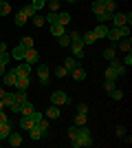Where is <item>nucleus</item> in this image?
<instances>
[{
    "label": "nucleus",
    "mask_w": 132,
    "mask_h": 148,
    "mask_svg": "<svg viewBox=\"0 0 132 148\" xmlns=\"http://www.w3.org/2000/svg\"><path fill=\"white\" fill-rule=\"evenodd\" d=\"M70 146L73 148H84V146H93V135H90V130H88V126H79V130H77V137L75 139H70Z\"/></svg>",
    "instance_id": "nucleus-1"
},
{
    "label": "nucleus",
    "mask_w": 132,
    "mask_h": 148,
    "mask_svg": "<svg viewBox=\"0 0 132 148\" xmlns=\"http://www.w3.org/2000/svg\"><path fill=\"white\" fill-rule=\"evenodd\" d=\"M68 38H70V51H73V58H84V42H82V33L79 31H70L68 33Z\"/></svg>",
    "instance_id": "nucleus-2"
},
{
    "label": "nucleus",
    "mask_w": 132,
    "mask_h": 148,
    "mask_svg": "<svg viewBox=\"0 0 132 148\" xmlns=\"http://www.w3.org/2000/svg\"><path fill=\"white\" fill-rule=\"evenodd\" d=\"M126 69L128 66H123L121 62L112 60V62H110V66L106 69V80H117V77H121V75L126 73Z\"/></svg>",
    "instance_id": "nucleus-3"
},
{
    "label": "nucleus",
    "mask_w": 132,
    "mask_h": 148,
    "mask_svg": "<svg viewBox=\"0 0 132 148\" xmlns=\"http://www.w3.org/2000/svg\"><path fill=\"white\" fill-rule=\"evenodd\" d=\"M126 36H130V27H110L108 29V36L106 38H110L112 42H117V40H121V38H126Z\"/></svg>",
    "instance_id": "nucleus-4"
},
{
    "label": "nucleus",
    "mask_w": 132,
    "mask_h": 148,
    "mask_svg": "<svg viewBox=\"0 0 132 148\" xmlns=\"http://www.w3.org/2000/svg\"><path fill=\"white\" fill-rule=\"evenodd\" d=\"M110 20H112V27H130L132 22V13H119V11H114L112 16H110Z\"/></svg>",
    "instance_id": "nucleus-5"
},
{
    "label": "nucleus",
    "mask_w": 132,
    "mask_h": 148,
    "mask_svg": "<svg viewBox=\"0 0 132 148\" xmlns=\"http://www.w3.org/2000/svg\"><path fill=\"white\" fill-rule=\"evenodd\" d=\"M70 97L66 95L64 91H55V93H51V104H55V106H62V104H68Z\"/></svg>",
    "instance_id": "nucleus-6"
},
{
    "label": "nucleus",
    "mask_w": 132,
    "mask_h": 148,
    "mask_svg": "<svg viewBox=\"0 0 132 148\" xmlns=\"http://www.w3.org/2000/svg\"><path fill=\"white\" fill-rule=\"evenodd\" d=\"M38 77H40V84H49L51 80V69L46 64H40L38 66Z\"/></svg>",
    "instance_id": "nucleus-7"
},
{
    "label": "nucleus",
    "mask_w": 132,
    "mask_h": 148,
    "mask_svg": "<svg viewBox=\"0 0 132 148\" xmlns=\"http://www.w3.org/2000/svg\"><path fill=\"white\" fill-rule=\"evenodd\" d=\"M24 62H29L31 66L40 62V53L35 51V47H33V49H26V53H24Z\"/></svg>",
    "instance_id": "nucleus-8"
},
{
    "label": "nucleus",
    "mask_w": 132,
    "mask_h": 148,
    "mask_svg": "<svg viewBox=\"0 0 132 148\" xmlns=\"http://www.w3.org/2000/svg\"><path fill=\"white\" fill-rule=\"evenodd\" d=\"M68 73H70V77H73L75 82H84L86 80V69L84 66H75L73 71H68Z\"/></svg>",
    "instance_id": "nucleus-9"
},
{
    "label": "nucleus",
    "mask_w": 132,
    "mask_h": 148,
    "mask_svg": "<svg viewBox=\"0 0 132 148\" xmlns=\"http://www.w3.org/2000/svg\"><path fill=\"white\" fill-rule=\"evenodd\" d=\"M117 49L123 51V53H130V49H132V40H130V36H126V38H121V40H117Z\"/></svg>",
    "instance_id": "nucleus-10"
},
{
    "label": "nucleus",
    "mask_w": 132,
    "mask_h": 148,
    "mask_svg": "<svg viewBox=\"0 0 132 148\" xmlns=\"http://www.w3.org/2000/svg\"><path fill=\"white\" fill-rule=\"evenodd\" d=\"M29 86H31V75H18V80H16V88L26 91Z\"/></svg>",
    "instance_id": "nucleus-11"
},
{
    "label": "nucleus",
    "mask_w": 132,
    "mask_h": 148,
    "mask_svg": "<svg viewBox=\"0 0 132 148\" xmlns=\"http://www.w3.org/2000/svg\"><path fill=\"white\" fill-rule=\"evenodd\" d=\"M13 71H16V75H31V73H33V71H31V64H29V62H24V60L20 62Z\"/></svg>",
    "instance_id": "nucleus-12"
},
{
    "label": "nucleus",
    "mask_w": 132,
    "mask_h": 148,
    "mask_svg": "<svg viewBox=\"0 0 132 148\" xmlns=\"http://www.w3.org/2000/svg\"><path fill=\"white\" fill-rule=\"evenodd\" d=\"M18 126L22 130H26V133H29V130L33 128V126H35V122H33L31 117H29V115H22V117H20V122H18Z\"/></svg>",
    "instance_id": "nucleus-13"
},
{
    "label": "nucleus",
    "mask_w": 132,
    "mask_h": 148,
    "mask_svg": "<svg viewBox=\"0 0 132 148\" xmlns=\"http://www.w3.org/2000/svg\"><path fill=\"white\" fill-rule=\"evenodd\" d=\"M2 80H5V86H13V88H16V80H18V75H16V71H5Z\"/></svg>",
    "instance_id": "nucleus-14"
},
{
    "label": "nucleus",
    "mask_w": 132,
    "mask_h": 148,
    "mask_svg": "<svg viewBox=\"0 0 132 148\" xmlns=\"http://www.w3.org/2000/svg\"><path fill=\"white\" fill-rule=\"evenodd\" d=\"M46 135H49V133H44V130L40 128L38 124H35V126H33V128L29 130V137H31L33 142H38V139H42V137H46Z\"/></svg>",
    "instance_id": "nucleus-15"
},
{
    "label": "nucleus",
    "mask_w": 132,
    "mask_h": 148,
    "mask_svg": "<svg viewBox=\"0 0 132 148\" xmlns=\"http://www.w3.org/2000/svg\"><path fill=\"white\" fill-rule=\"evenodd\" d=\"M7 142H9V146H13V148H18V146H22V135L20 133H9V137H7Z\"/></svg>",
    "instance_id": "nucleus-16"
},
{
    "label": "nucleus",
    "mask_w": 132,
    "mask_h": 148,
    "mask_svg": "<svg viewBox=\"0 0 132 148\" xmlns=\"http://www.w3.org/2000/svg\"><path fill=\"white\" fill-rule=\"evenodd\" d=\"M24 53H26V49L22 47V44H18V47H16L13 51H9V56H11V58H16V60H20V62L24 60Z\"/></svg>",
    "instance_id": "nucleus-17"
},
{
    "label": "nucleus",
    "mask_w": 132,
    "mask_h": 148,
    "mask_svg": "<svg viewBox=\"0 0 132 148\" xmlns=\"http://www.w3.org/2000/svg\"><path fill=\"white\" fill-rule=\"evenodd\" d=\"M55 22H57V25H64V27H66V25L70 22V13H66V11H57Z\"/></svg>",
    "instance_id": "nucleus-18"
},
{
    "label": "nucleus",
    "mask_w": 132,
    "mask_h": 148,
    "mask_svg": "<svg viewBox=\"0 0 132 148\" xmlns=\"http://www.w3.org/2000/svg\"><path fill=\"white\" fill-rule=\"evenodd\" d=\"M82 42H84V47H88V44H95V42H97V36H95V31L82 33Z\"/></svg>",
    "instance_id": "nucleus-19"
},
{
    "label": "nucleus",
    "mask_w": 132,
    "mask_h": 148,
    "mask_svg": "<svg viewBox=\"0 0 132 148\" xmlns=\"http://www.w3.org/2000/svg\"><path fill=\"white\" fill-rule=\"evenodd\" d=\"M108 29H110V27H108V25H104V22H99V25H97V27H95V36H97V38H106L108 36Z\"/></svg>",
    "instance_id": "nucleus-20"
},
{
    "label": "nucleus",
    "mask_w": 132,
    "mask_h": 148,
    "mask_svg": "<svg viewBox=\"0 0 132 148\" xmlns=\"http://www.w3.org/2000/svg\"><path fill=\"white\" fill-rule=\"evenodd\" d=\"M33 111H35V106H33L31 102H29V99H26V102H22V104H20V115H31Z\"/></svg>",
    "instance_id": "nucleus-21"
},
{
    "label": "nucleus",
    "mask_w": 132,
    "mask_h": 148,
    "mask_svg": "<svg viewBox=\"0 0 132 148\" xmlns=\"http://www.w3.org/2000/svg\"><path fill=\"white\" fill-rule=\"evenodd\" d=\"M51 33H53L55 38H60V36H64V33H66V27H64V25H57V22H53V25H51Z\"/></svg>",
    "instance_id": "nucleus-22"
},
{
    "label": "nucleus",
    "mask_w": 132,
    "mask_h": 148,
    "mask_svg": "<svg viewBox=\"0 0 132 148\" xmlns=\"http://www.w3.org/2000/svg\"><path fill=\"white\" fill-rule=\"evenodd\" d=\"M11 133V124L9 122H0V139H7Z\"/></svg>",
    "instance_id": "nucleus-23"
},
{
    "label": "nucleus",
    "mask_w": 132,
    "mask_h": 148,
    "mask_svg": "<svg viewBox=\"0 0 132 148\" xmlns=\"http://www.w3.org/2000/svg\"><path fill=\"white\" fill-rule=\"evenodd\" d=\"M44 115H46L49 119H57V117H60V106H55V104H53V106H49Z\"/></svg>",
    "instance_id": "nucleus-24"
},
{
    "label": "nucleus",
    "mask_w": 132,
    "mask_h": 148,
    "mask_svg": "<svg viewBox=\"0 0 132 148\" xmlns=\"http://www.w3.org/2000/svg\"><path fill=\"white\" fill-rule=\"evenodd\" d=\"M20 13H22L24 18H33V16H35V13H40V11H35V9H33L31 5H24L22 9H20Z\"/></svg>",
    "instance_id": "nucleus-25"
},
{
    "label": "nucleus",
    "mask_w": 132,
    "mask_h": 148,
    "mask_svg": "<svg viewBox=\"0 0 132 148\" xmlns=\"http://www.w3.org/2000/svg\"><path fill=\"white\" fill-rule=\"evenodd\" d=\"M104 58H106L108 62L117 60V49H114V47H108V49H104Z\"/></svg>",
    "instance_id": "nucleus-26"
},
{
    "label": "nucleus",
    "mask_w": 132,
    "mask_h": 148,
    "mask_svg": "<svg viewBox=\"0 0 132 148\" xmlns=\"http://www.w3.org/2000/svg\"><path fill=\"white\" fill-rule=\"evenodd\" d=\"M0 60H2V62H9V60H11V56H9L5 42H0Z\"/></svg>",
    "instance_id": "nucleus-27"
},
{
    "label": "nucleus",
    "mask_w": 132,
    "mask_h": 148,
    "mask_svg": "<svg viewBox=\"0 0 132 148\" xmlns=\"http://www.w3.org/2000/svg\"><path fill=\"white\" fill-rule=\"evenodd\" d=\"M2 104H5V106H13V104H16V95L7 91V93H5V97H2Z\"/></svg>",
    "instance_id": "nucleus-28"
},
{
    "label": "nucleus",
    "mask_w": 132,
    "mask_h": 148,
    "mask_svg": "<svg viewBox=\"0 0 132 148\" xmlns=\"http://www.w3.org/2000/svg\"><path fill=\"white\" fill-rule=\"evenodd\" d=\"M73 124H75V126H86V115H84V113H75Z\"/></svg>",
    "instance_id": "nucleus-29"
},
{
    "label": "nucleus",
    "mask_w": 132,
    "mask_h": 148,
    "mask_svg": "<svg viewBox=\"0 0 132 148\" xmlns=\"http://www.w3.org/2000/svg\"><path fill=\"white\" fill-rule=\"evenodd\" d=\"M75 66H77V62H75V58H73V56L64 60V69H66V71H73Z\"/></svg>",
    "instance_id": "nucleus-30"
},
{
    "label": "nucleus",
    "mask_w": 132,
    "mask_h": 148,
    "mask_svg": "<svg viewBox=\"0 0 132 148\" xmlns=\"http://www.w3.org/2000/svg\"><path fill=\"white\" fill-rule=\"evenodd\" d=\"M104 9L108 13H114L117 11V5H114V0H104Z\"/></svg>",
    "instance_id": "nucleus-31"
},
{
    "label": "nucleus",
    "mask_w": 132,
    "mask_h": 148,
    "mask_svg": "<svg viewBox=\"0 0 132 148\" xmlns=\"http://www.w3.org/2000/svg\"><path fill=\"white\" fill-rule=\"evenodd\" d=\"M104 11H106V9H104V2H93V13L97 16V18H99Z\"/></svg>",
    "instance_id": "nucleus-32"
},
{
    "label": "nucleus",
    "mask_w": 132,
    "mask_h": 148,
    "mask_svg": "<svg viewBox=\"0 0 132 148\" xmlns=\"http://www.w3.org/2000/svg\"><path fill=\"white\" fill-rule=\"evenodd\" d=\"M108 95H110L112 99H117V102H119V99H123V91H121V88H117V86H114L112 91L108 93Z\"/></svg>",
    "instance_id": "nucleus-33"
},
{
    "label": "nucleus",
    "mask_w": 132,
    "mask_h": 148,
    "mask_svg": "<svg viewBox=\"0 0 132 148\" xmlns=\"http://www.w3.org/2000/svg\"><path fill=\"white\" fill-rule=\"evenodd\" d=\"M33 25H35V27H38V29H40V27H44V25H46V20H44V16H40V13H35V16H33Z\"/></svg>",
    "instance_id": "nucleus-34"
},
{
    "label": "nucleus",
    "mask_w": 132,
    "mask_h": 148,
    "mask_svg": "<svg viewBox=\"0 0 132 148\" xmlns=\"http://www.w3.org/2000/svg\"><path fill=\"white\" fill-rule=\"evenodd\" d=\"M26 20H29V18H24V16H22V13H16V20H13V22H16V27H24L26 25Z\"/></svg>",
    "instance_id": "nucleus-35"
},
{
    "label": "nucleus",
    "mask_w": 132,
    "mask_h": 148,
    "mask_svg": "<svg viewBox=\"0 0 132 148\" xmlns=\"http://www.w3.org/2000/svg\"><path fill=\"white\" fill-rule=\"evenodd\" d=\"M13 95H16V102H20V104H22V102H26V91H22V88H18Z\"/></svg>",
    "instance_id": "nucleus-36"
},
{
    "label": "nucleus",
    "mask_w": 132,
    "mask_h": 148,
    "mask_svg": "<svg viewBox=\"0 0 132 148\" xmlns=\"http://www.w3.org/2000/svg\"><path fill=\"white\" fill-rule=\"evenodd\" d=\"M11 13V5L9 2H0V16H9Z\"/></svg>",
    "instance_id": "nucleus-37"
},
{
    "label": "nucleus",
    "mask_w": 132,
    "mask_h": 148,
    "mask_svg": "<svg viewBox=\"0 0 132 148\" xmlns=\"http://www.w3.org/2000/svg\"><path fill=\"white\" fill-rule=\"evenodd\" d=\"M20 44H22L24 49H33V38H31V36H24V38H22V42H20Z\"/></svg>",
    "instance_id": "nucleus-38"
},
{
    "label": "nucleus",
    "mask_w": 132,
    "mask_h": 148,
    "mask_svg": "<svg viewBox=\"0 0 132 148\" xmlns=\"http://www.w3.org/2000/svg\"><path fill=\"white\" fill-rule=\"evenodd\" d=\"M57 42H60V47H68V44H70V38H68V33L60 36V38H57Z\"/></svg>",
    "instance_id": "nucleus-39"
},
{
    "label": "nucleus",
    "mask_w": 132,
    "mask_h": 148,
    "mask_svg": "<svg viewBox=\"0 0 132 148\" xmlns=\"http://www.w3.org/2000/svg\"><path fill=\"white\" fill-rule=\"evenodd\" d=\"M49 9L51 11H60V0H49Z\"/></svg>",
    "instance_id": "nucleus-40"
},
{
    "label": "nucleus",
    "mask_w": 132,
    "mask_h": 148,
    "mask_svg": "<svg viewBox=\"0 0 132 148\" xmlns=\"http://www.w3.org/2000/svg\"><path fill=\"white\" fill-rule=\"evenodd\" d=\"M44 5H46L44 0H33V2H31V7H33V9H35V11H40V9H42Z\"/></svg>",
    "instance_id": "nucleus-41"
},
{
    "label": "nucleus",
    "mask_w": 132,
    "mask_h": 148,
    "mask_svg": "<svg viewBox=\"0 0 132 148\" xmlns=\"http://www.w3.org/2000/svg\"><path fill=\"white\" fill-rule=\"evenodd\" d=\"M55 75H57V77H66V75H68V71H66L64 66H57V69H55Z\"/></svg>",
    "instance_id": "nucleus-42"
},
{
    "label": "nucleus",
    "mask_w": 132,
    "mask_h": 148,
    "mask_svg": "<svg viewBox=\"0 0 132 148\" xmlns=\"http://www.w3.org/2000/svg\"><path fill=\"white\" fill-rule=\"evenodd\" d=\"M77 130H79V126H75V124L68 128V137H70V139H75V137H77Z\"/></svg>",
    "instance_id": "nucleus-43"
},
{
    "label": "nucleus",
    "mask_w": 132,
    "mask_h": 148,
    "mask_svg": "<svg viewBox=\"0 0 132 148\" xmlns=\"http://www.w3.org/2000/svg\"><path fill=\"white\" fill-rule=\"evenodd\" d=\"M104 88H106V93H110L114 88V80H106L104 82Z\"/></svg>",
    "instance_id": "nucleus-44"
},
{
    "label": "nucleus",
    "mask_w": 132,
    "mask_h": 148,
    "mask_svg": "<svg viewBox=\"0 0 132 148\" xmlns=\"http://www.w3.org/2000/svg\"><path fill=\"white\" fill-rule=\"evenodd\" d=\"M110 16H112V13H108V11H104V13H101V16H99V18H97V20H99V22H104V25H106L108 20H110Z\"/></svg>",
    "instance_id": "nucleus-45"
},
{
    "label": "nucleus",
    "mask_w": 132,
    "mask_h": 148,
    "mask_svg": "<svg viewBox=\"0 0 132 148\" xmlns=\"http://www.w3.org/2000/svg\"><path fill=\"white\" fill-rule=\"evenodd\" d=\"M29 117H31V119H33V122L38 124V122H40V119H42V113H40V111H33V113H31V115H29Z\"/></svg>",
    "instance_id": "nucleus-46"
},
{
    "label": "nucleus",
    "mask_w": 132,
    "mask_h": 148,
    "mask_svg": "<svg viewBox=\"0 0 132 148\" xmlns=\"http://www.w3.org/2000/svg\"><path fill=\"white\" fill-rule=\"evenodd\" d=\"M88 104H77V113H84V115H88Z\"/></svg>",
    "instance_id": "nucleus-47"
},
{
    "label": "nucleus",
    "mask_w": 132,
    "mask_h": 148,
    "mask_svg": "<svg viewBox=\"0 0 132 148\" xmlns=\"http://www.w3.org/2000/svg\"><path fill=\"white\" fill-rule=\"evenodd\" d=\"M114 133H117V137H123V135H126V126H117Z\"/></svg>",
    "instance_id": "nucleus-48"
},
{
    "label": "nucleus",
    "mask_w": 132,
    "mask_h": 148,
    "mask_svg": "<svg viewBox=\"0 0 132 148\" xmlns=\"http://www.w3.org/2000/svg\"><path fill=\"white\" fill-rule=\"evenodd\" d=\"M121 64H123V66H130V64H132V56H130V53H126V58H123Z\"/></svg>",
    "instance_id": "nucleus-49"
},
{
    "label": "nucleus",
    "mask_w": 132,
    "mask_h": 148,
    "mask_svg": "<svg viewBox=\"0 0 132 148\" xmlns=\"http://www.w3.org/2000/svg\"><path fill=\"white\" fill-rule=\"evenodd\" d=\"M9 108H11V113H20V102H16V104L9 106Z\"/></svg>",
    "instance_id": "nucleus-50"
},
{
    "label": "nucleus",
    "mask_w": 132,
    "mask_h": 148,
    "mask_svg": "<svg viewBox=\"0 0 132 148\" xmlns=\"http://www.w3.org/2000/svg\"><path fill=\"white\" fill-rule=\"evenodd\" d=\"M0 122H9V117H7V113H5V108L0 111Z\"/></svg>",
    "instance_id": "nucleus-51"
},
{
    "label": "nucleus",
    "mask_w": 132,
    "mask_h": 148,
    "mask_svg": "<svg viewBox=\"0 0 132 148\" xmlns=\"http://www.w3.org/2000/svg\"><path fill=\"white\" fill-rule=\"evenodd\" d=\"M5 69H7V62L0 60V75H5Z\"/></svg>",
    "instance_id": "nucleus-52"
},
{
    "label": "nucleus",
    "mask_w": 132,
    "mask_h": 148,
    "mask_svg": "<svg viewBox=\"0 0 132 148\" xmlns=\"http://www.w3.org/2000/svg\"><path fill=\"white\" fill-rule=\"evenodd\" d=\"M5 93H7V88H2V86H0V99L5 97Z\"/></svg>",
    "instance_id": "nucleus-53"
},
{
    "label": "nucleus",
    "mask_w": 132,
    "mask_h": 148,
    "mask_svg": "<svg viewBox=\"0 0 132 148\" xmlns=\"http://www.w3.org/2000/svg\"><path fill=\"white\" fill-rule=\"evenodd\" d=\"M2 108H5V104H2V99H0V111H2Z\"/></svg>",
    "instance_id": "nucleus-54"
},
{
    "label": "nucleus",
    "mask_w": 132,
    "mask_h": 148,
    "mask_svg": "<svg viewBox=\"0 0 132 148\" xmlns=\"http://www.w3.org/2000/svg\"><path fill=\"white\" fill-rule=\"evenodd\" d=\"M93 2H104V0H93Z\"/></svg>",
    "instance_id": "nucleus-55"
},
{
    "label": "nucleus",
    "mask_w": 132,
    "mask_h": 148,
    "mask_svg": "<svg viewBox=\"0 0 132 148\" xmlns=\"http://www.w3.org/2000/svg\"><path fill=\"white\" fill-rule=\"evenodd\" d=\"M66 2H75V0H66Z\"/></svg>",
    "instance_id": "nucleus-56"
},
{
    "label": "nucleus",
    "mask_w": 132,
    "mask_h": 148,
    "mask_svg": "<svg viewBox=\"0 0 132 148\" xmlns=\"http://www.w3.org/2000/svg\"><path fill=\"white\" fill-rule=\"evenodd\" d=\"M0 2H5V0H0Z\"/></svg>",
    "instance_id": "nucleus-57"
},
{
    "label": "nucleus",
    "mask_w": 132,
    "mask_h": 148,
    "mask_svg": "<svg viewBox=\"0 0 132 148\" xmlns=\"http://www.w3.org/2000/svg\"><path fill=\"white\" fill-rule=\"evenodd\" d=\"M44 2H49V0H44Z\"/></svg>",
    "instance_id": "nucleus-58"
}]
</instances>
